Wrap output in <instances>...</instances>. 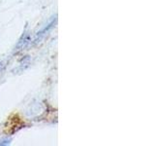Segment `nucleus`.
Here are the masks:
<instances>
[{"mask_svg": "<svg viewBox=\"0 0 155 146\" xmlns=\"http://www.w3.org/2000/svg\"><path fill=\"white\" fill-rule=\"evenodd\" d=\"M2 65H3V64H2V62H0V68L2 67Z\"/></svg>", "mask_w": 155, "mask_h": 146, "instance_id": "f257e3e1", "label": "nucleus"}]
</instances>
